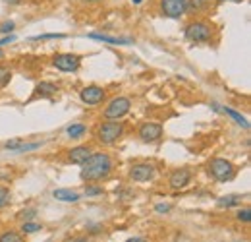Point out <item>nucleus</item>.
I'll use <instances>...</instances> for the list:
<instances>
[{"label": "nucleus", "mask_w": 251, "mask_h": 242, "mask_svg": "<svg viewBox=\"0 0 251 242\" xmlns=\"http://www.w3.org/2000/svg\"><path fill=\"white\" fill-rule=\"evenodd\" d=\"M112 159L109 153H103V151H97V153H91L89 159L85 163H81V180L85 182H99V180H105L110 177L112 173Z\"/></svg>", "instance_id": "f257e3e1"}, {"label": "nucleus", "mask_w": 251, "mask_h": 242, "mask_svg": "<svg viewBox=\"0 0 251 242\" xmlns=\"http://www.w3.org/2000/svg\"><path fill=\"white\" fill-rule=\"evenodd\" d=\"M122 134H124V124L120 120H107V122L99 124L95 138L103 145H112L122 138Z\"/></svg>", "instance_id": "f03ea898"}, {"label": "nucleus", "mask_w": 251, "mask_h": 242, "mask_svg": "<svg viewBox=\"0 0 251 242\" xmlns=\"http://www.w3.org/2000/svg\"><path fill=\"white\" fill-rule=\"evenodd\" d=\"M207 173H209V177H213V178L219 180V182H228V180L234 178L236 169H234V165H232L228 159L217 157V159H213V161L207 165Z\"/></svg>", "instance_id": "7ed1b4c3"}, {"label": "nucleus", "mask_w": 251, "mask_h": 242, "mask_svg": "<svg viewBox=\"0 0 251 242\" xmlns=\"http://www.w3.org/2000/svg\"><path fill=\"white\" fill-rule=\"evenodd\" d=\"M186 39L191 43H209L213 39V25L203 19L191 21L186 27Z\"/></svg>", "instance_id": "20e7f679"}, {"label": "nucleus", "mask_w": 251, "mask_h": 242, "mask_svg": "<svg viewBox=\"0 0 251 242\" xmlns=\"http://www.w3.org/2000/svg\"><path fill=\"white\" fill-rule=\"evenodd\" d=\"M129 109H131V103H129L127 97H114V99L107 105L103 116L109 118V120H120L122 116H126V114L129 113Z\"/></svg>", "instance_id": "39448f33"}, {"label": "nucleus", "mask_w": 251, "mask_h": 242, "mask_svg": "<svg viewBox=\"0 0 251 242\" xmlns=\"http://www.w3.org/2000/svg\"><path fill=\"white\" fill-rule=\"evenodd\" d=\"M79 64H81V56L72 54V52H62L52 58V66L58 68L60 72H76Z\"/></svg>", "instance_id": "423d86ee"}, {"label": "nucleus", "mask_w": 251, "mask_h": 242, "mask_svg": "<svg viewBox=\"0 0 251 242\" xmlns=\"http://www.w3.org/2000/svg\"><path fill=\"white\" fill-rule=\"evenodd\" d=\"M129 178L133 182H149L155 177V167L149 163H135L129 167Z\"/></svg>", "instance_id": "0eeeda50"}, {"label": "nucleus", "mask_w": 251, "mask_h": 242, "mask_svg": "<svg viewBox=\"0 0 251 242\" xmlns=\"http://www.w3.org/2000/svg\"><path fill=\"white\" fill-rule=\"evenodd\" d=\"M186 2L188 0H160V12L166 17L180 19L186 14Z\"/></svg>", "instance_id": "6e6552de"}, {"label": "nucleus", "mask_w": 251, "mask_h": 242, "mask_svg": "<svg viewBox=\"0 0 251 242\" xmlns=\"http://www.w3.org/2000/svg\"><path fill=\"white\" fill-rule=\"evenodd\" d=\"M162 138V126L158 122H143L139 126V140L145 144H153Z\"/></svg>", "instance_id": "1a4fd4ad"}, {"label": "nucleus", "mask_w": 251, "mask_h": 242, "mask_svg": "<svg viewBox=\"0 0 251 242\" xmlns=\"http://www.w3.org/2000/svg\"><path fill=\"white\" fill-rule=\"evenodd\" d=\"M105 95H107L105 89L99 87V85H87V87H83L81 93H79V97H81V101H83L85 105H99V103H103Z\"/></svg>", "instance_id": "9d476101"}, {"label": "nucleus", "mask_w": 251, "mask_h": 242, "mask_svg": "<svg viewBox=\"0 0 251 242\" xmlns=\"http://www.w3.org/2000/svg\"><path fill=\"white\" fill-rule=\"evenodd\" d=\"M189 180H191V171L189 169H176V171H172L168 182H170V186L174 190H182V188H186L189 184Z\"/></svg>", "instance_id": "9b49d317"}, {"label": "nucleus", "mask_w": 251, "mask_h": 242, "mask_svg": "<svg viewBox=\"0 0 251 242\" xmlns=\"http://www.w3.org/2000/svg\"><path fill=\"white\" fill-rule=\"evenodd\" d=\"M91 153H93V149L89 145H78V147L68 151V161L72 165H81V163H85L89 159Z\"/></svg>", "instance_id": "f8f14e48"}, {"label": "nucleus", "mask_w": 251, "mask_h": 242, "mask_svg": "<svg viewBox=\"0 0 251 242\" xmlns=\"http://www.w3.org/2000/svg\"><path fill=\"white\" fill-rule=\"evenodd\" d=\"M213 109H215V111H222L224 114H228L230 118H234V120H236L244 130H250V122H248V118H246V116H242L238 111H234V109H230V107H220V105H217V103H213Z\"/></svg>", "instance_id": "ddd939ff"}, {"label": "nucleus", "mask_w": 251, "mask_h": 242, "mask_svg": "<svg viewBox=\"0 0 251 242\" xmlns=\"http://www.w3.org/2000/svg\"><path fill=\"white\" fill-rule=\"evenodd\" d=\"M93 41H103V43H110V45H129L131 39H124V37H110V35H103V33H89L87 35Z\"/></svg>", "instance_id": "4468645a"}, {"label": "nucleus", "mask_w": 251, "mask_h": 242, "mask_svg": "<svg viewBox=\"0 0 251 242\" xmlns=\"http://www.w3.org/2000/svg\"><path fill=\"white\" fill-rule=\"evenodd\" d=\"M52 196H54L58 202H64V204H76V202H79V194H78V192L64 190V188L54 190V192H52Z\"/></svg>", "instance_id": "2eb2a0df"}, {"label": "nucleus", "mask_w": 251, "mask_h": 242, "mask_svg": "<svg viewBox=\"0 0 251 242\" xmlns=\"http://www.w3.org/2000/svg\"><path fill=\"white\" fill-rule=\"evenodd\" d=\"M35 93L41 95V97H54V95L58 93V85H54V83H50V81H41V83L37 85Z\"/></svg>", "instance_id": "dca6fc26"}, {"label": "nucleus", "mask_w": 251, "mask_h": 242, "mask_svg": "<svg viewBox=\"0 0 251 242\" xmlns=\"http://www.w3.org/2000/svg\"><path fill=\"white\" fill-rule=\"evenodd\" d=\"M242 204V196L240 194H228V196H222V198H219V202H217V206L219 208H236V206H240Z\"/></svg>", "instance_id": "f3484780"}, {"label": "nucleus", "mask_w": 251, "mask_h": 242, "mask_svg": "<svg viewBox=\"0 0 251 242\" xmlns=\"http://www.w3.org/2000/svg\"><path fill=\"white\" fill-rule=\"evenodd\" d=\"M87 132V128H85V124H72V126H68V130H66V134L72 138V140H78V138H81L83 134Z\"/></svg>", "instance_id": "a211bd4d"}, {"label": "nucleus", "mask_w": 251, "mask_h": 242, "mask_svg": "<svg viewBox=\"0 0 251 242\" xmlns=\"http://www.w3.org/2000/svg\"><path fill=\"white\" fill-rule=\"evenodd\" d=\"M0 242H25V239L17 231H4L0 235Z\"/></svg>", "instance_id": "6ab92c4d"}, {"label": "nucleus", "mask_w": 251, "mask_h": 242, "mask_svg": "<svg viewBox=\"0 0 251 242\" xmlns=\"http://www.w3.org/2000/svg\"><path fill=\"white\" fill-rule=\"evenodd\" d=\"M10 202H12V194H10V190H8L4 184H0V210H2V208H6Z\"/></svg>", "instance_id": "aec40b11"}, {"label": "nucleus", "mask_w": 251, "mask_h": 242, "mask_svg": "<svg viewBox=\"0 0 251 242\" xmlns=\"http://www.w3.org/2000/svg\"><path fill=\"white\" fill-rule=\"evenodd\" d=\"M10 80H12V70L6 66H0V89L6 87L10 83Z\"/></svg>", "instance_id": "412c9836"}, {"label": "nucleus", "mask_w": 251, "mask_h": 242, "mask_svg": "<svg viewBox=\"0 0 251 242\" xmlns=\"http://www.w3.org/2000/svg\"><path fill=\"white\" fill-rule=\"evenodd\" d=\"M43 145V142H33V144H21L17 149H16V153H27V151H35V149H39Z\"/></svg>", "instance_id": "4be33fe9"}, {"label": "nucleus", "mask_w": 251, "mask_h": 242, "mask_svg": "<svg viewBox=\"0 0 251 242\" xmlns=\"http://www.w3.org/2000/svg\"><path fill=\"white\" fill-rule=\"evenodd\" d=\"M205 4H207V0H188L186 2V12H199Z\"/></svg>", "instance_id": "5701e85b"}, {"label": "nucleus", "mask_w": 251, "mask_h": 242, "mask_svg": "<svg viewBox=\"0 0 251 242\" xmlns=\"http://www.w3.org/2000/svg\"><path fill=\"white\" fill-rule=\"evenodd\" d=\"M41 231V225L39 223H31V221H25L21 225V233H39Z\"/></svg>", "instance_id": "b1692460"}, {"label": "nucleus", "mask_w": 251, "mask_h": 242, "mask_svg": "<svg viewBox=\"0 0 251 242\" xmlns=\"http://www.w3.org/2000/svg\"><path fill=\"white\" fill-rule=\"evenodd\" d=\"M17 217H19V219H25V221H31L33 217H37V210H35V208L23 210V211H19V213H17Z\"/></svg>", "instance_id": "393cba45"}, {"label": "nucleus", "mask_w": 251, "mask_h": 242, "mask_svg": "<svg viewBox=\"0 0 251 242\" xmlns=\"http://www.w3.org/2000/svg\"><path fill=\"white\" fill-rule=\"evenodd\" d=\"M62 33H45V35H35L31 37V41H47V39H62Z\"/></svg>", "instance_id": "a878e982"}, {"label": "nucleus", "mask_w": 251, "mask_h": 242, "mask_svg": "<svg viewBox=\"0 0 251 242\" xmlns=\"http://www.w3.org/2000/svg\"><path fill=\"white\" fill-rule=\"evenodd\" d=\"M14 29H16V23L12 19H6L0 23V33H4V35H10V31H14Z\"/></svg>", "instance_id": "bb28decb"}, {"label": "nucleus", "mask_w": 251, "mask_h": 242, "mask_svg": "<svg viewBox=\"0 0 251 242\" xmlns=\"http://www.w3.org/2000/svg\"><path fill=\"white\" fill-rule=\"evenodd\" d=\"M236 217H238V221H242V223H250V221H251V210H250V208H246V210H240Z\"/></svg>", "instance_id": "cd10ccee"}, {"label": "nucleus", "mask_w": 251, "mask_h": 242, "mask_svg": "<svg viewBox=\"0 0 251 242\" xmlns=\"http://www.w3.org/2000/svg\"><path fill=\"white\" fill-rule=\"evenodd\" d=\"M21 144H23V140H21V138H14V140L6 142V144H4V147H6V149H10V151H16Z\"/></svg>", "instance_id": "c85d7f7f"}, {"label": "nucleus", "mask_w": 251, "mask_h": 242, "mask_svg": "<svg viewBox=\"0 0 251 242\" xmlns=\"http://www.w3.org/2000/svg\"><path fill=\"white\" fill-rule=\"evenodd\" d=\"M103 188L101 186H85V196H101Z\"/></svg>", "instance_id": "c756f323"}, {"label": "nucleus", "mask_w": 251, "mask_h": 242, "mask_svg": "<svg viewBox=\"0 0 251 242\" xmlns=\"http://www.w3.org/2000/svg\"><path fill=\"white\" fill-rule=\"evenodd\" d=\"M155 210H157L158 213H166V211H170V206H168V204H157Z\"/></svg>", "instance_id": "7c9ffc66"}, {"label": "nucleus", "mask_w": 251, "mask_h": 242, "mask_svg": "<svg viewBox=\"0 0 251 242\" xmlns=\"http://www.w3.org/2000/svg\"><path fill=\"white\" fill-rule=\"evenodd\" d=\"M16 41V35H6L4 39H0V47L2 45H10V43H14Z\"/></svg>", "instance_id": "2f4dec72"}, {"label": "nucleus", "mask_w": 251, "mask_h": 242, "mask_svg": "<svg viewBox=\"0 0 251 242\" xmlns=\"http://www.w3.org/2000/svg\"><path fill=\"white\" fill-rule=\"evenodd\" d=\"M87 229L91 231V235H99V233H103V227H101V225H89Z\"/></svg>", "instance_id": "473e14b6"}, {"label": "nucleus", "mask_w": 251, "mask_h": 242, "mask_svg": "<svg viewBox=\"0 0 251 242\" xmlns=\"http://www.w3.org/2000/svg\"><path fill=\"white\" fill-rule=\"evenodd\" d=\"M66 242H89L87 239H83V237H74V239H68Z\"/></svg>", "instance_id": "72a5a7b5"}, {"label": "nucleus", "mask_w": 251, "mask_h": 242, "mask_svg": "<svg viewBox=\"0 0 251 242\" xmlns=\"http://www.w3.org/2000/svg\"><path fill=\"white\" fill-rule=\"evenodd\" d=\"M126 242H149V241H145V239H141V237H133V239H127Z\"/></svg>", "instance_id": "f704fd0d"}, {"label": "nucleus", "mask_w": 251, "mask_h": 242, "mask_svg": "<svg viewBox=\"0 0 251 242\" xmlns=\"http://www.w3.org/2000/svg\"><path fill=\"white\" fill-rule=\"evenodd\" d=\"M4 2H6V4H12V6H17L21 0H4Z\"/></svg>", "instance_id": "c9c22d12"}, {"label": "nucleus", "mask_w": 251, "mask_h": 242, "mask_svg": "<svg viewBox=\"0 0 251 242\" xmlns=\"http://www.w3.org/2000/svg\"><path fill=\"white\" fill-rule=\"evenodd\" d=\"M79 2H87V4H95V2H101V0H79Z\"/></svg>", "instance_id": "e433bc0d"}, {"label": "nucleus", "mask_w": 251, "mask_h": 242, "mask_svg": "<svg viewBox=\"0 0 251 242\" xmlns=\"http://www.w3.org/2000/svg\"><path fill=\"white\" fill-rule=\"evenodd\" d=\"M131 2H133V4H141L143 0H131Z\"/></svg>", "instance_id": "4c0bfd02"}, {"label": "nucleus", "mask_w": 251, "mask_h": 242, "mask_svg": "<svg viewBox=\"0 0 251 242\" xmlns=\"http://www.w3.org/2000/svg\"><path fill=\"white\" fill-rule=\"evenodd\" d=\"M219 2H226V0H219ZM234 2H240V0H234Z\"/></svg>", "instance_id": "58836bf2"}, {"label": "nucleus", "mask_w": 251, "mask_h": 242, "mask_svg": "<svg viewBox=\"0 0 251 242\" xmlns=\"http://www.w3.org/2000/svg\"><path fill=\"white\" fill-rule=\"evenodd\" d=\"M2 56H4V52H2V50H0V58H2Z\"/></svg>", "instance_id": "ea45409f"}]
</instances>
